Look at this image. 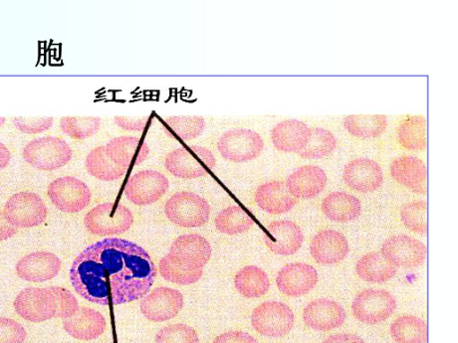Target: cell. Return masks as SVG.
<instances>
[{"label": "cell", "mask_w": 458, "mask_h": 343, "mask_svg": "<svg viewBox=\"0 0 458 343\" xmlns=\"http://www.w3.org/2000/svg\"><path fill=\"white\" fill-rule=\"evenodd\" d=\"M61 269V260L49 252H34L22 258L16 265L19 276L31 283H44L55 278Z\"/></svg>", "instance_id": "20"}, {"label": "cell", "mask_w": 458, "mask_h": 343, "mask_svg": "<svg viewBox=\"0 0 458 343\" xmlns=\"http://www.w3.org/2000/svg\"><path fill=\"white\" fill-rule=\"evenodd\" d=\"M310 252L317 263L333 265L346 258L349 243L346 237L338 231L323 230L314 237Z\"/></svg>", "instance_id": "24"}, {"label": "cell", "mask_w": 458, "mask_h": 343, "mask_svg": "<svg viewBox=\"0 0 458 343\" xmlns=\"http://www.w3.org/2000/svg\"><path fill=\"white\" fill-rule=\"evenodd\" d=\"M395 298L385 289H369L360 293L352 305L355 318L367 324L381 323L394 314Z\"/></svg>", "instance_id": "11"}, {"label": "cell", "mask_w": 458, "mask_h": 343, "mask_svg": "<svg viewBox=\"0 0 458 343\" xmlns=\"http://www.w3.org/2000/svg\"><path fill=\"white\" fill-rule=\"evenodd\" d=\"M322 211L332 222L346 223L359 218L362 213V205L356 197L347 192L337 191L325 197Z\"/></svg>", "instance_id": "28"}, {"label": "cell", "mask_w": 458, "mask_h": 343, "mask_svg": "<svg viewBox=\"0 0 458 343\" xmlns=\"http://www.w3.org/2000/svg\"><path fill=\"white\" fill-rule=\"evenodd\" d=\"M101 119L97 117H65L61 119L60 129L74 139H86L100 130Z\"/></svg>", "instance_id": "37"}, {"label": "cell", "mask_w": 458, "mask_h": 343, "mask_svg": "<svg viewBox=\"0 0 458 343\" xmlns=\"http://www.w3.org/2000/svg\"><path fill=\"white\" fill-rule=\"evenodd\" d=\"M85 166L88 173L103 181L118 180L124 177L128 171L114 164L110 160L107 154H106L105 146L92 149L86 157Z\"/></svg>", "instance_id": "33"}, {"label": "cell", "mask_w": 458, "mask_h": 343, "mask_svg": "<svg viewBox=\"0 0 458 343\" xmlns=\"http://www.w3.org/2000/svg\"><path fill=\"white\" fill-rule=\"evenodd\" d=\"M318 280V274L312 266L293 263L280 270L276 283L282 294L296 297L310 293Z\"/></svg>", "instance_id": "16"}, {"label": "cell", "mask_w": 458, "mask_h": 343, "mask_svg": "<svg viewBox=\"0 0 458 343\" xmlns=\"http://www.w3.org/2000/svg\"><path fill=\"white\" fill-rule=\"evenodd\" d=\"M214 343H259L250 333L232 330L218 336Z\"/></svg>", "instance_id": "46"}, {"label": "cell", "mask_w": 458, "mask_h": 343, "mask_svg": "<svg viewBox=\"0 0 458 343\" xmlns=\"http://www.w3.org/2000/svg\"><path fill=\"white\" fill-rule=\"evenodd\" d=\"M13 125L23 134L37 135L48 130L55 119L51 117H20L13 119Z\"/></svg>", "instance_id": "43"}, {"label": "cell", "mask_w": 458, "mask_h": 343, "mask_svg": "<svg viewBox=\"0 0 458 343\" xmlns=\"http://www.w3.org/2000/svg\"><path fill=\"white\" fill-rule=\"evenodd\" d=\"M304 236L301 228L289 220H278L267 226L266 244L271 252L289 256L301 248Z\"/></svg>", "instance_id": "18"}, {"label": "cell", "mask_w": 458, "mask_h": 343, "mask_svg": "<svg viewBox=\"0 0 458 343\" xmlns=\"http://www.w3.org/2000/svg\"><path fill=\"white\" fill-rule=\"evenodd\" d=\"M183 306V297L178 289L160 287L145 296L140 312L151 322H162L177 316Z\"/></svg>", "instance_id": "14"}, {"label": "cell", "mask_w": 458, "mask_h": 343, "mask_svg": "<svg viewBox=\"0 0 458 343\" xmlns=\"http://www.w3.org/2000/svg\"><path fill=\"white\" fill-rule=\"evenodd\" d=\"M57 301V313L55 318L69 319L74 315L81 307L77 298L68 289L60 287H50Z\"/></svg>", "instance_id": "42"}, {"label": "cell", "mask_w": 458, "mask_h": 343, "mask_svg": "<svg viewBox=\"0 0 458 343\" xmlns=\"http://www.w3.org/2000/svg\"><path fill=\"white\" fill-rule=\"evenodd\" d=\"M346 311L337 302L320 298L306 305L303 320L310 329L329 331L342 327L346 321Z\"/></svg>", "instance_id": "17"}, {"label": "cell", "mask_w": 458, "mask_h": 343, "mask_svg": "<svg viewBox=\"0 0 458 343\" xmlns=\"http://www.w3.org/2000/svg\"><path fill=\"white\" fill-rule=\"evenodd\" d=\"M337 147V139L330 130L324 128L311 129L306 146L298 155L305 160H320L330 155Z\"/></svg>", "instance_id": "36"}, {"label": "cell", "mask_w": 458, "mask_h": 343, "mask_svg": "<svg viewBox=\"0 0 458 343\" xmlns=\"http://www.w3.org/2000/svg\"><path fill=\"white\" fill-rule=\"evenodd\" d=\"M156 277L157 268L148 252L120 238L89 246L78 255L70 270L77 294L102 305H118L144 297Z\"/></svg>", "instance_id": "1"}, {"label": "cell", "mask_w": 458, "mask_h": 343, "mask_svg": "<svg viewBox=\"0 0 458 343\" xmlns=\"http://www.w3.org/2000/svg\"><path fill=\"white\" fill-rule=\"evenodd\" d=\"M196 330L187 324H173L157 333L156 343H199Z\"/></svg>", "instance_id": "41"}, {"label": "cell", "mask_w": 458, "mask_h": 343, "mask_svg": "<svg viewBox=\"0 0 458 343\" xmlns=\"http://www.w3.org/2000/svg\"><path fill=\"white\" fill-rule=\"evenodd\" d=\"M165 214L174 225L199 228L208 222L210 205L196 193L181 191L166 200Z\"/></svg>", "instance_id": "2"}, {"label": "cell", "mask_w": 458, "mask_h": 343, "mask_svg": "<svg viewBox=\"0 0 458 343\" xmlns=\"http://www.w3.org/2000/svg\"><path fill=\"white\" fill-rule=\"evenodd\" d=\"M26 336L28 333L20 322L0 318V343H23Z\"/></svg>", "instance_id": "44"}, {"label": "cell", "mask_w": 458, "mask_h": 343, "mask_svg": "<svg viewBox=\"0 0 458 343\" xmlns=\"http://www.w3.org/2000/svg\"><path fill=\"white\" fill-rule=\"evenodd\" d=\"M148 117H114V122L127 131H143L148 124Z\"/></svg>", "instance_id": "45"}, {"label": "cell", "mask_w": 458, "mask_h": 343, "mask_svg": "<svg viewBox=\"0 0 458 343\" xmlns=\"http://www.w3.org/2000/svg\"><path fill=\"white\" fill-rule=\"evenodd\" d=\"M72 148L64 139L43 137L33 139L23 148L22 156L35 169L52 172L61 169L72 160Z\"/></svg>", "instance_id": "3"}, {"label": "cell", "mask_w": 458, "mask_h": 343, "mask_svg": "<svg viewBox=\"0 0 458 343\" xmlns=\"http://www.w3.org/2000/svg\"><path fill=\"white\" fill-rule=\"evenodd\" d=\"M87 230L97 236L125 233L134 223V215L124 205L108 202L97 205L85 216Z\"/></svg>", "instance_id": "4"}, {"label": "cell", "mask_w": 458, "mask_h": 343, "mask_svg": "<svg viewBox=\"0 0 458 343\" xmlns=\"http://www.w3.org/2000/svg\"><path fill=\"white\" fill-rule=\"evenodd\" d=\"M343 124L350 135L358 138H377L386 133L387 118L385 114H351Z\"/></svg>", "instance_id": "29"}, {"label": "cell", "mask_w": 458, "mask_h": 343, "mask_svg": "<svg viewBox=\"0 0 458 343\" xmlns=\"http://www.w3.org/2000/svg\"><path fill=\"white\" fill-rule=\"evenodd\" d=\"M264 148L261 136L250 129L236 128L219 138L217 149L225 161L242 163L258 158Z\"/></svg>", "instance_id": "5"}, {"label": "cell", "mask_w": 458, "mask_h": 343, "mask_svg": "<svg viewBox=\"0 0 458 343\" xmlns=\"http://www.w3.org/2000/svg\"><path fill=\"white\" fill-rule=\"evenodd\" d=\"M48 197L57 209L65 213H78L90 205L92 193L81 180L64 177L51 182Z\"/></svg>", "instance_id": "9"}, {"label": "cell", "mask_w": 458, "mask_h": 343, "mask_svg": "<svg viewBox=\"0 0 458 343\" xmlns=\"http://www.w3.org/2000/svg\"><path fill=\"white\" fill-rule=\"evenodd\" d=\"M381 254L394 267L413 269L425 263L427 247L410 236L398 235L384 242Z\"/></svg>", "instance_id": "13"}, {"label": "cell", "mask_w": 458, "mask_h": 343, "mask_svg": "<svg viewBox=\"0 0 458 343\" xmlns=\"http://www.w3.org/2000/svg\"><path fill=\"white\" fill-rule=\"evenodd\" d=\"M12 154L3 143H0V171L5 169L10 164Z\"/></svg>", "instance_id": "50"}, {"label": "cell", "mask_w": 458, "mask_h": 343, "mask_svg": "<svg viewBox=\"0 0 458 343\" xmlns=\"http://www.w3.org/2000/svg\"><path fill=\"white\" fill-rule=\"evenodd\" d=\"M311 135V129L298 120H285L271 130L273 146L277 151L299 154L306 146Z\"/></svg>", "instance_id": "22"}, {"label": "cell", "mask_w": 458, "mask_h": 343, "mask_svg": "<svg viewBox=\"0 0 458 343\" xmlns=\"http://www.w3.org/2000/svg\"><path fill=\"white\" fill-rule=\"evenodd\" d=\"M343 180L351 189L371 193L383 186L384 173L381 166L369 158L360 157L346 164Z\"/></svg>", "instance_id": "15"}, {"label": "cell", "mask_w": 458, "mask_h": 343, "mask_svg": "<svg viewBox=\"0 0 458 343\" xmlns=\"http://www.w3.org/2000/svg\"><path fill=\"white\" fill-rule=\"evenodd\" d=\"M110 160L123 169L143 163L149 155L148 146L137 137L121 136L105 146Z\"/></svg>", "instance_id": "21"}, {"label": "cell", "mask_w": 458, "mask_h": 343, "mask_svg": "<svg viewBox=\"0 0 458 343\" xmlns=\"http://www.w3.org/2000/svg\"><path fill=\"white\" fill-rule=\"evenodd\" d=\"M295 315L290 307L279 302H266L251 314V324L261 336L278 339L293 330Z\"/></svg>", "instance_id": "6"}, {"label": "cell", "mask_w": 458, "mask_h": 343, "mask_svg": "<svg viewBox=\"0 0 458 343\" xmlns=\"http://www.w3.org/2000/svg\"><path fill=\"white\" fill-rule=\"evenodd\" d=\"M391 336L396 343H427V323L415 315H403L391 325Z\"/></svg>", "instance_id": "34"}, {"label": "cell", "mask_w": 458, "mask_h": 343, "mask_svg": "<svg viewBox=\"0 0 458 343\" xmlns=\"http://www.w3.org/2000/svg\"><path fill=\"white\" fill-rule=\"evenodd\" d=\"M169 187V180L163 173L153 170L142 171L130 178L125 196L135 205H151L165 195Z\"/></svg>", "instance_id": "12"}, {"label": "cell", "mask_w": 458, "mask_h": 343, "mask_svg": "<svg viewBox=\"0 0 458 343\" xmlns=\"http://www.w3.org/2000/svg\"><path fill=\"white\" fill-rule=\"evenodd\" d=\"M358 276L373 284H384L393 279L396 269L381 253L372 252L360 258L356 266Z\"/></svg>", "instance_id": "30"}, {"label": "cell", "mask_w": 458, "mask_h": 343, "mask_svg": "<svg viewBox=\"0 0 458 343\" xmlns=\"http://www.w3.org/2000/svg\"><path fill=\"white\" fill-rule=\"evenodd\" d=\"M390 171L393 179L403 187L418 195H427V166L420 158L412 155L396 157Z\"/></svg>", "instance_id": "19"}, {"label": "cell", "mask_w": 458, "mask_h": 343, "mask_svg": "<svg viewBox=\"0 0 458 343\" xmlns=\"http://www.w3.org/2000/svg\"><path fill=\"white\" fill-rule=\"evenodd\" d=\"M162 277L174 284L188 286L197 283L204 274V271H183L173 265L169 258L165 256L158 264Z\"/></svg>", "instance_id": "40"}, {"label": "cell", "mask_w": 458, "mask_h": 343, "mask_svg": "<svg viewBox=\"0 0 458 343\" xmlns=\"http://www.w3.org/2000/svg\"><path fill=\"white\" fill-rule=\"evenodd\" d=\"M190 151L195 154L208 170L215 169L216 165V156L208 148L200 146H191Z\"/></svg>", "instance_id": "47"}, {"label": "cell", "mask_w": 458, "mask_h": 343, "mask_svg": "<svg viewBox=\"0 0 458 343\" xmlns=\"http://www.w3.org/2000/svg\"><path fill=\"white\" fill-rule=\"evenodd\" d=\"M255 202L264 213L279 215L293 210L297 199L290 193L286 183L269 181L261 184L255 192Z\"/></svg>", "instance_id": "25"}, {"label": "cell", "mask_w": 458, "mask_h": 343, "mask_svg": "<svg viewBox=\"0 0 458 343\" xmlns=\"http://www.w3.org/2000/svg\"><path fill=\"white\" fill-rule=\"evenodd\" d=\"M398 143L408 151H424L427 147V120L411 116L402 121L396 130Z\"/></svg>", "instance_id": "32"}, {"label": "cell", "mask_w": 458, "mask_h": 343, "mask_svg": "<svg viewBox=\"0 0 458 343\" xmlns=\"http://www.w3.org/2000/svg\"><path fill=\"white\" fill-rule=\"evenodd\" d=\"M165 121L184 142L198 138L206 130V120L200 116H174L166 118Z\"/></svg>", "instance_id": "38"}, {"label": "cell", "mask_w": 458, "mask_h": 343, "mask_svg": "<svg viewBox=\"0 0 458 343\" xmlns=\"http://www.w3.org/2000/svg\"><path fill=\"white\" fill-rule=\"evenodd\" d=\"M323 343H366L362 339L350 333L334 334L326 339Z\"/></svg>", "instance_id": "48"}, {"label": "cell", "mask_w": 458, "mask_h": 343, "mask_svg": "<svg viewBox=\"0 0 458 343\" xmlns=\"http://www.w3.org/2000/svg\"><path fill=\"white\" fill-rule=\"evenodd\" d=\"M14 309L22 319L41 322L55 318L57 301L50 288H28L16 297Z\"/></svg>", "instance_id": "10"}, {"label": "cell", "mask_w": 458, "mask_h": 343, "mask_svg": "<svg viewBox=\"0 0 458 343\" xmlns=\"http://www.w3.org/2000/svg\"><path fill=\"white\" fill-rule=\"evenodd\" d=\"M165 167L174 178L195 180L205 177L208 169L190 148L180 147L167 154Z\"/></svg>", "instance_id": "27"}, {"label": "cell", "mask_w": 458, "mask_h": 343, "mask_svg": "<svg viewBox=\"0 0 458 343\" xmlns=\"http://www.w3.org/2000/svg\"><path fill=\"white\" fill-rule=\"evenodd\" d=\"M166 257L181 270H202L211 258V247L200 235H182L174 240Z\"/></svg>", "instance_id": "8"}, {"label": "cell", "mask_w": 458, "mask_h": 343, "mask_svg": "<svg viewBox=\"0 0 458 343\" xmlns=\"http://www.w3.org/2000/svg\"><path fill=\"white\" fill-rule=\"evenodd\" d=\"M234 285L241 295L258 298L268 292L270 281L266 272L257 266H246L237 272Z\"/></svg>", "instance_id": "31"}, {"label": "cell", "mask_w": 458, "mask_h": 343, "mask_svg": "<svg viewBox=\"0 0 458 343\" xmlns=\"http://www.w3.org/2000/svg\"><path fill=\"white\" fill-rule=\"evenodd\" d=\"M64 327L76 339L93 340L104 333L106 320L99 312L89 307H81L72 318L64 320Z\"/></svg>", "instance_id": "26"}, {"label": "cell", "mask_w": 458, "mask_h": 343, "mask_svg": "<svg viewBox=\"0 0 458 343\" xmlns=\"http://www.w3.org/2000/svg\"><path fill=\"white\" fill-rule=\"evenodd\" d=\"M215 223L220 233L232 236L249 231L254 222L241 206L233 205L220 211Z\"/></svg>", "instance_id": "35"}, {"label": "cell", "mask_w": 458, "mask_h": 343, "mask_svg": "<svg viewBox=\"0 0 458 343\" xmlns=\"http://www.w3.org/2000/svg\"><path fill=\"white\" fill-rule=\"evenodd\" d=\"M5 121V118H0V128H2L4 125Z\"/></svg>", "instance_id": "51"}, {"label": "cell", "mask_w": 458, "mask_h": 343, "mask_svg": "<svg viewBox=\"0 0 458 343\" xmlns=\"http://www.w3.org/2000/svg\"><path fill=\"white\" fill-rule=\"evenodd\" d=\"M16 234V228L7 222L4 213L0 211V241L12 238Z\"/></svg>", "instance_id": "49"}, {"label": "cell", "mask_w": 458, "mask_h": 343, "mask_svg": "<svg viewBox=\"0 0 458 343\" xmlns=\"http://www.w3.org/2000/svg\"><path fill=\"white\" fill-rule=\"evenodd\" d=\"M428 205L425 200L409 202L401 210L402 222L411 231L426 234Z\"/></svg>", "instance_id": "39"}, {"label": "cell", "mask_w": 458, "mask_h": 343, "mask_svg": "<svg viewBox=\"0 0 458 343\" xmlns=\"http://www.w3.org/2000/svg\"><path fill=\"white\" fill-rule=\"evenodd\" d=\"M327 181L321 167L304 165L289 175L286 187L296 199H311L320 195Z\"/></svg>", "instance_id": "23"}, {"label": "cell", "mask_w": 458, "mask_h": 343, "mask_svg": "<svg viewBox=\"0 0 458 343\" xmlns=\"http://www.w3.org/2000/svg\"><path fill=\"white\" fill-rule=\"evenodd\" d=\"M4 213L13 227L32 228L46 222L48 211L37 193L25 191L16 193L7 200Z\"/></svg>", "instance_id": "7"}]
</instances>
